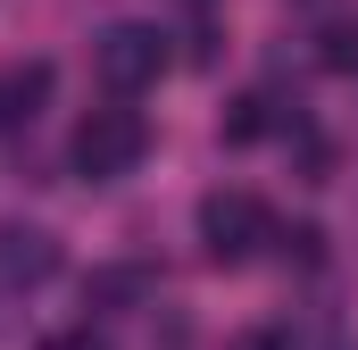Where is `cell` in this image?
<instances>
[{"label": "cell", "instance_id": "obj_5", "mask_svg": "<svg viewBox=\"0 0 358 350\" xmlns=\"http://www.w3.org/2000/svg\"><path fill=\"white\" fill-rule=\"evenodd\" d=\"M50 100V59H17L0 67V125H34Z\"/></svg>", "mask_w": 358, "mask_h": 350}, {"label": "cell", "instance_id": "obj_2", "mask_svg": "<svg viewBox=\"0 0 358 350\" xmlns=\"http://www.w3.org/2000/svg\"><path fill=\"white\" fill-rule=\"evenodd\" d=\"M200 242H208V259L217 267H242L259 242H267V209H259V192H208L200 200Z\"/></svg>", "mask_w": 358, "mask_h": 350}, {"label": "cell", "instance_id": "obj_8", "mask_svg": "<svg viewBox=\"0 0 358 350\" xmlns=\"http://www.w3.org/2000/svg\"><path fill=\"white\" fill-rule=\"evenodd\" d=\"M92 300H150V275L142 267H108V275H92Z\"/></svg>", "mask_w": 358, "mask_h": 350}, {"label": "cell", "instance_id": "obj_1", "mask_svg": "<svg viewBox=\"0 0 358 350\" xmlns=\"http://www.w3.org/2000/svg\"><path fill=\"white\" fill-rule=\"evenodd\" d=\"M142 150H150V125H142V108H125V100L92 108L84 125H76V175H84V183H117V175H134V167H142Z\"/></svg>", "mask_w": 358, "mask_h": 350}, {"label": "cell", "instance_id": "obj_6", "mask_svg": "<svg viewBox=\"0 0 358 350\" xmlns=\"http://www.w3.org/2000/svg\"><path fill=\"white\" fill-rule=\"evenodd\" d=\"M259 134H275V92H242L225 117V142H259Z\"/></svg>", "mask_w": 358, "mask_h": 350}, {"label": "cell", "instance_id": "obj_4", "mask_svg": "<svg viewBox=\"0 0 358 350\" xmlns=\"http://www.w3.org/2000/svg\"><path fill=\"white\" fill-rule=\"evenodd\" d=\"M0 275H8V284H42V275H59V242H50L42 225H0Z\"/></svg>", "mask_w": 358, "mask_h": 350}, {"label": "cell", "instance_id": "obj_9", "mask_svg": "<svg viewBox=\"0 0 358 350\" xmlns=\"http://www.w3.org/2000/svg\"><path fill=\"white\" fill-rule=\"evenodd\" d=\"M50 350H108V342H92V334H59Z\"/></svg>", "mask_w": 358, "mask_h": 350}, {"label": "cell", "instance_id": "obj_10", "mask_svg": "<svg viewBox=\"0 0 358 350\" xmlns=\"http://www.w3.org/2000/svg\"><path fill=\"white\" fill-rule=\"evenodd\" d=\"M234 350H283V342H267V334H242V342H234Z\"/></svg>", "mask_w": 358, "mask_h": 350}, {"label": "cell", "instance_id": "obj_7", "mask_svg": "<svg viewBox=\"0 0 358 350\" xmlns=\"http://www.w3.org/2000/svg\"><path fill=\"white\" fill-rule=\"evenodd\" d=\"M317 67H334V76H358V17H334V25L317 34Z\"/></svg>", "mask_w": 358, "mask_h": 350}, {"label": "cell", "instance_id": "obj_3", "mask_svg": "<svg viewBox=\"0 0 358 350\" xmlns=\"http://www.w3.org/2000/svg\"><path fill=\"white\" fill-rule=\"evenodd\" d=\"M92 67H100V84L117 92V100H134L142 84H159L167 42H159L150 25H108V34H100V50H92Z\"/></svg>", "mask_w": 358, "mask_h": 350}]
</instances>
